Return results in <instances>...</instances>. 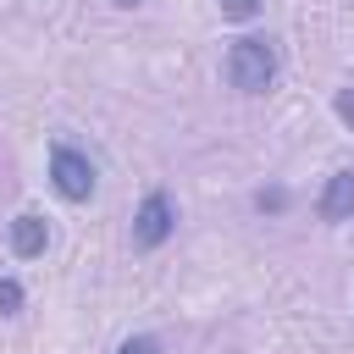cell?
I'll use <instances>...</instances> for the list:
<instances>
[{"label": "cell", "instance_id": "11", "mask_svg": "<svg viewBox=\"0 0 354 354\" xmlns=\"http://www.w3.org/2000/svg\"><path fill=\"white\" fill-rule=\"evenodd\" d=\"M116 6H138V0H116Z\"/></svg>", "mask_w": 354, "mask_h": 354}, {"label": "cell", "instance_id": "10", "mask_svg": "<svg viewBox=\"0 0 354 354\" xmlns=\"http://www.w3.org/2000/svg\"><path fill=\"white\" fill-rule=\"evenodd\" d=\"M254 205H260V210H282V205H288V188H260Z\"/></svg>", "mask_w": 354, "mask_h": 354}, {"label": "cell", "instance_id": "3", "mask_svg": "<svg viewBox=\"0 0 354 354\" xmlns=\"http://www.w3.org/2000/svg\"><path fill=\"white\" fill-rule=\"evenodd\" d=\"M171 232H177V205H171L166 188H149V194L138 199V210H133V249L149 254V249H160Z\"/></svg>", "mask_w": 354, "mask_h": 354}, {"label": "cell", "instance_id": "5", "mask_svg": "<svg viewBox=\"0 0 354 354\" xmlns=\"http://www.w3.org/2000/svg\"><path fill=\"white\" fill-rule=\"evenodd\" d=\"M50 249V227H44V216L39 210H22L17 221H11V254L17 260H39Z\"/></svg>", "mask_w": 354, "mask_h": 354}, {"label": "cell", "instance_id": "6", "mask_svg": "<svg viewBox=\"0 0 354 354\" xmlns=\"http://www.w3.org/2000/svg\"><path fill=\"white\" fill-rule=\"evenodd\" d=\"M22 304H28L22 282L17 277H0V315H22Z\"/></svg>", "mask_w": 354, "mask_h": 354}, {"label": "cell", "instance_id": "2", "mask_svg": "<svg viewBox=\"0 0 354 354\" xmlns=\"http://www.w3.org/2000/svg\"><path fill=\"white\" fill-rule=\"evenodd\" d=\"M94 183H100V171H94V160H88L83 149L50 144V188H55L66 205H88V199H94Z\"/></svg>", "mask_w": 354, "mask_h": 354}, {"label": "cell", "instance_id": "8", "mask_svg": "<svg viewBox=\"0 0 354 354\" xmlns=\"http://www.w3.org/2000/svg\"><path fill=\"white\" fill-rule=\"evenodd\" d=\"M332 111H337V122H343V127L354 133V83H343V88H337V100H332Z\"/></svg>", "mask_w": 354, "mask_h": 354}, {"label": "cell", "instance_id": "9", "mask_svg": "<svg viewBox=\"0 0 354 354\" xmlns=\"http://www.w3.org/2000/svg\"><path fill=\"white\" fill-rule=\"evenodd\" d=\"M116 354H160V343H155L149 332H133V337H127V343H122Z\"/></svg>", "mask_w": 354, "mask_h": 354}, {"label": "cell", "instance_id": "4", "mask_svg": "<svg viewBox=\"0 0 354 354\" xmlns=\"http://www.w3.org/2000/svg\"><path fill=\"white\" fill-rule=\"evenodd\" d=\"M315 216H321V221H348V216H354V166H337V171L321 183Z\"/></svg>", "mask_w": 354, "mask_h": 354}, {"label": "cell", "instance_id": "1", "mask_svg": "<svg viewBox=\"0 0 354 354\" xmlns=\"http://www.w3.org/2000/svg\"><path fill=\"white\" fill-rule=\"evenodd\" d=\"M221 72H227V83H232L238 94H266V88L277 83V44L260 39V33H243V39L227 44Z\"/></svg>", "mask_w": 354, "mask_h": 354}, {"label": "cell", "instance_id": "7", "mask_svg": "<svg viewBox=\"0 0 354 354\" xmlns=\"http://www.w3.org/2000/svg\"><path fill=\"white\" fill-rule=\"evenodd\" d=\"M260 6H266V0H221V17H227V22H254Z\"/></svg>", "mask_w": 354, "mask_h": 354}]
</instances>
